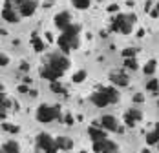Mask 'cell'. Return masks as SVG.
Masks as SVG:
<instances>
[{"mask_svg": "<svg viewBox=\"0 0 159 153\" xmlns=\"http://www.w3.org/2000/svg\"><path fill=\"white\" fill-rule=\"evenodd\" d=\"M79 33H80L79 24H70V26L59 35L57 44H59V47H61V51H62L64 55L79 47V44H80L79 42Z\"/></svg>", "mask_w": 159, "mask_h": 153, "instance_id": "1", "label": "cell"}, {"mask_svg": "<svg viewBox=\"0 0 159 153\" xmlns=\"http://www.w3.org/2000/svg\"><path fill=\"white\" fill-rule=\"evenodd\" d=\"M90 100L97 107H106V106H110V104H115L119 100V91L115 88H111V86H102L97 91L92 93Z\"/></svg>", "mask_w": 159, "mask_h": 153, "instance_id": "2", "label": "cell"}, {"mask_svg": "<svg viewBox=\"0 0 159 153\" xmlns=\"http://www.w3.org/2000/svg\"><path fill=\"white\" fill-rule=\"evenodd\" d=\"M135 20H137V16L134 15V13H132V15H117V16H113V20H111V31L128 35V33H132V29H134Z\"/></svg>", "mask_w": 159, "mask_h": 153, "instance_id": "3", "label": "cell"}, {"mask_svg": "<svg viewBox=\"0 0 159 153\" xmlns=\"http://www.w3.org/2000/svg\"><path fill=\"white\" fill-rule=\"evenodd\" d=\"M61 119V107L59 106H49V104H42L37 107V120L42 124H49L53 120Z\"/></svg>", "mask_w": 159, "mask_h": 153, "instance_id": "4", "label": "cell"}, {"mask_svg": "<svg viewBox=\"0 0 159 153\" xmlns=\"http://www.w3.org/2000/svg\"><path fill=\"white\" fill-rule=\"evenodd\" d=\"M70 59L64 55V53H53V55H49V60H48V66H51L53 69H57L59 73H66L68 69H70Z\"/></svg>", "mask_w": 159, "mask_h": 153, "instance_id": "5", "label": "cell"}, {"mask_svg": "<svg viewBox=\"0 0 159 153\" xmlns=\"http://www.w3.org/2000/svg\"><path fill=\"white\" fill-rule=\"evenodd\" d=\"M37 146L44 153H59V148L55 144V138L51 137L49 133H40L37 137Z\"/></svg>", "mask_w": 159, "mask_h": 153, "instance_id": "6", "label": "cell"}, {"mask_svg": "<svg viewBox=\"0 0 159 153\" xmlns=\"http://www.w3.org/2000/svg\"><path fill=\"white\" fill-rule=\"evenodd\" d=\"M93 151L95 153H113V151H119V148H117L115 142H111L108 138H102V140L93 142Z\"/></svg>", "mask_w": 159, "mask_h": 153, "instance_id": "7", "label": "cell"}, {"mask_svg": "<svg viewBox=\"0 0 159 153\" xmlns=\"http://www.w3.org/2000/svg\"><path fill=\"white\" fill-rule=\"evenodd\" d=\"M2 18H4L6 22H9V24H16V22H18L20 16H18V13L15 11L11 0H6V6H4V9H2Z\"/></svg>", "mask_w": 159, "mask_h": 153, "instance_id": "8", "label": "cell"}, {"mask_svg": "<svg viewBox=\"0 0 159 153\" xmlns=\"http://www.w3.org/2000/svg\"><path fill=\"white\" fill-rule=\"evenodd\" d=\"M39 4L37 0H24L22 4H18V15L20 16H33L37 11Z\"/></svg>", "mask_w": 159, "mask_h": 153, "instance_id": "9", "label": "cell"}, {"mask_svg": "<svg viewBox=\"0 0 159 153\" xmlns=\"http://www.w3.org/2000/svg\"><path fill=\"white\" fill-rule=\"evenodd\" d=\"M110 80L113 86H117V88H126L128 84H130V78L125 71H111L110 73Z\"/></svg>", "mask_w": 159, "mask_h": 153, "instance_id": "10", "label": "cell"}, {"mask_svg": "<svg viewBox=\"0 0 159 153\" xmlns=\"http://www.w3.org/2000/svg\"><path fill=\"white\" fill-rule=\"evenodd\" d=\"M101 128L106 129V131H121V128L117 124V119L113 115H102L101 117Z\"/></svg>", "mask_w": 159, "mask_h": 153, "instance_id": "11", "label": "cell"}, {"mask_svg": "<svg viewBox=\"0 0 159 153\" xmlns=\"http://www.w3.org/2000/svg\"><path fill=\"white\" fill-rule=\"evenodd\" d=\"M141 119H143V113H141L139 109H135V107L128 109L126 113H125V124H126L128 128H134V126L139 122Z\"/></svg>", "mask_w": 159, "mask_h": 153, "instance_id": "12", "label": "cell"}, {"mask_svg": "<svg viewBox=\"0 0 159 153\" xmlns=\"http://www.w3.org/2000/svg\"><path fill=\"white\" fill-rule=\"evenodd\" d=\"M53 22H55V26H57L61 31H64L70 24H71V15H70L68 11H61V13H57V15H55Z\"/></svg>", "mask_w": 159, "mask_h": 153, "instance_id": "13", "label": "cell"}, {"mask_svg": "<svg viewBox=\"0 0 159 153\" xmlns=\"http://www.w3.org/2000/svg\"><path fill=\"white\" fill-rule=\"evenodd\" d=\"M40 76L42 78H46V80H49V82H55V80H59L61 76H62V73H59L57 69H53L51 66H44L42 69H40Z\"/></svg>", "mask_w": 159, "mask_h": 153, "instance_id": "14", "label": "cell"}, {"mask_svg": "<svg viewBox=\"0 0 159 153\" xmlns=\"http://www.w3.org/2000/svg\"><path fill=\"white\" fill-rule=\"evenodd\" d=\"M88 135H90V138H92L93 142H97V140L106 138V129L97 128V126H90V128H88Z\"/></svg>", "mask_w": 159, "mask_h": 153, "instance_id": "15", "label": "cell"}, {"mask_svg": "<svg viewBox=\"0 0 159 153\" xmlns=\"http://www.w3.org/2000/svg\"><path fill=\"white\" fill-rule=\"evenodd\" d=\"M55 144H57V148L59 150H64V151H68V150H71L73 148V140L68 137H59L55 138Z\"/></svg>", "mask_w": 159, "mask_h": 153, "instance_id": "16", "label": "cell"}, {"mask_svg": "<svg viewBox=\"0 0 159 153\" xmlns=\"http://www.w3.org/2000/svg\"><path fill=\"white\" fill-rule=\"evenodd\" d=\"M146 144H150V146L159 144V122L156 124V128L150 133H146Z\"/></svg>", "mask_w": 159, "mask_h": 153, "instance_id": "17", "label": "cell"}, {"mask_svg": "<svg viewBox=\"0 0 159 153\" xmlns=\"http://www.w3.org/2000/svg\"><path fill=\"white\" fill-rule=\"evenodd\" d=\"M2 151L4 153H20V144L16 140H7L2 146Z\"/></svg>", "mask_w": 159, "mask_h": 153, "instance_id": "18", "label": "cell"}, {"mask_svg": "<svg viewBox=\"0 0 159 153\" xmlns=\"http://www.w3.org/2000/svg\"><path fill=\"white\" fill-rule=\"evenodd\" d=\"M31 44H33V49L37 51V53H40V51H44V47H46V44H44V40L37 35V33H33L31 35Z\"/></svg>", "mask_w": 159, "mask_h": 153, "instance_id": "19", "label": "cell"}, {"mask_svg": "<svg viewBox=\"0 0 159 153\" xmlns=\"http://www.w3.org/2000/svg\"><path fill=\"white\" fill-rule=\"evenodd\" d=\"M71 4H73V7H75V9L84 11V9H88V7H90L92 0H71Z\"/></svg>", "mask_w": 159, "mask_h": 153, "instance_id": "20", "label": "cell"}, {"mask_svg": "<svg viewBox=\"0 0 159 153\" xmlns=\"http://www.w3.org/2000/svg\"><path fill=\"white\" fill-rule=\"evenodd\" d=\"M157 69V62L156 60H148L144 64V75H154Z\"/></svg>", "mask_w": 159, "mask_h": 153, "instance_id": "21", "label": "cell"}, {"mask_svg": "<svg viewBox=\"0 0 159 153\" xmlns=\"http://www.w3.org/2000/svg\"><path fill=\"white\" fill-rule=\"evenodd\" d=\"M51 91L59 93V95H66V88H64L59 80H55V82H51Z\"/></svg>", "mask_w": 159, "mask_h": 153, "instance_id": "22", "label": "cell"}, {"mask_svg": "<svg viewBox=\"0 0 159 153\" xmlns=\"http://www.w3.org/2000/svg\"><path fill=\"white\" fill-rule=\"evenodd\" d=\"M86 76H88V73H86L84 69H80V71H77V73H73V76H71V80H73L75 84H80V82H82V80H84Z\"/></svg>", "mask_w": 159, "mask_h": 153, "instance_id": "23", "label": "cell"}, {"mask_svg": "<svg viewBox=\"0 0 159 153\" xmlns=\"http://www.w3.org/2000/svg\"><path fill=\"white\" fill-rule=\"evenodd\" d=\"M125 68H126V69H132V71H135V69H137V60H135V57H132V59H125Z\"/></svg>", "mask_w": 159, "mask_h": 153, "instance_id": "24", "label": "cell"}, {"mask_svg": "<svg viewBox=\"0 0 159 153\" xmlns=\"http://www.w3.org/2000/svg\"><path fill=\"white\" fill-rule=\"evenodd\" d=\"M146 90H148V91H157L159 90V80L157 78L148 80V82H146Z\"/></svg>", "mask_w": 159, "mask_h": 153, "instance_id": "25", "label": "cell"}, {"mask_svg": "<svg viewBox=\"0 0 159 153\" xmlns=\"http://www.w3.org/2000/svg\"><path fill=\"white\" fill-rule=\"evenodd\" d=\"M135 53H137V49H134V47H126V49H123V57H125V59H132V57H135Z\"/></svg>", "mask_w": 159, "mask_h": 153, "instance_id": "26", "label": "cell"}, {"mask_svg": "<svg viewBox=\"0 0 159 153\" xmlns=\"http://www.w3.org/2000/svg\"><path fill=\"white\" fill-rule=\"evenodd\" d=\"M2 128H4L6 131H9V133H18V126H13V124H7V122H6Z\"/></svg>", "mask_w": 159, "mask_h": 153, "instance_id": "27", "label": "cell"}, {"mask_svg": "<svg viewBox=\"0 0 159 153\" xmlns=\"http://www.w3.org/2000/svg\"><path fill=\"white\" fill-rule=\"evenodd\" d=\"M7 64H9V57L4 55V53H0V66H7Z\"/></svg>", "mask_w": 159, "mask_h": 153, "instance_id": "28", "label": "cell"}, {"mask_svg": "<svg viewBox=\"0 0 159 153\" xmlns=\"http://www.w3.org/2000/svg\"><path fill=\"white\" fill-rule=\"evenodd\" d=\"M0 104H4L6 107H9V106H11V102H9V100L6 98V95H4V93H0Z\"/></svg>", "mask_w": 159, "mask_h": 153, "instance_id": "29", "label": "cell"}, {"mask_svg": "<svg viewBox=\"0 0 159 153\" xmlns=\"http://www.w3.org/2000/svg\"><path fill=\"white\" fill-rule=\"evenodd\" d=\"M6 115H7V107L0 104V119H6Z\"/></svg>", "mask_w": 159, "mask_h": 153, "instance_id": "30", "label": "cell"}, {"mask_svg": "<svg viewBox=\"0 0 159 153\" xmlns=\"http://www.w3.org/2000/svg\"><path fill=\"white\" fill-rule=\"evenodd\" d=\"M18 91H20V93H28V91H30V88H28L26 84H22V86H18Z\"/></svg>", "mask_w": 159, "mask_h": 153, "instance_id": "31", "label": "cell"}, {"mask_svg": "<svg viewBox=\"0 0 159 153\" xmlns=\"http://www.w3.org/2000/svg\"><path fill=\"white\" fill-rule=\"evenodd\" d=\"M134 100H135V102H143L144 97H143V95H135V97H134Z\"/></svg>", "mask_w": 159, "mask_h": 153, "instance_id": "32", "label": "cell"}, {"mask_svg": "<svg viewBox=\"0 0 159 153\" xmlns=\"http://www.w3.org/2000/svg\"><path fill=\"white\" fill-rule=\"evenodd\" d=\"M117 9H119V7H117L115 4H111L110 7H108V11H110V13H113V11H117Z\"/></svg>", "mask_w": 159, "mask_h": 153, "instance_id": "33", "label": "cell"}, {"mask_svg": "<svg viewBox=\"0 0 159 153\" xmlns=\"http://www.w3.org/2000/svg\"><path fill=\"white\" fill-rule=\"evenodd\" d=\"M66 124H73V117L71 115H66Z\"/></svg>", "mask_w": 159, "mask_h": 153, "instance_id": "34", "label": "cell"}, {"mask_svg": "<svg viewBox=\"0 0 159 153\" xmlns=\"http://www.w3.org/2000/svg\"><path fill=\"white\" fill-rule=\"evenodd\" d=\"M150 15L156 18V16H159V11H157V9H154V11H150Z\"/></svg>", "mask_w": 159, "mask_h": 153, "instance_id": "35", "label": "cell"}, {"mask_svg": "<svg viewBox=\"0 0 159 153\" xmlns=\"http://www.w3.org/2000/svg\"><path fill=\"white\" fill-rule=\"evenodd\" d=\"M16 2V6H18V4H22V2H24V0H15Z\"/></svg>", "mask_w": 159, "mask_h": 153, "instance_id": "36", "label": "cell"}, {"mask_svg": "<svg viewBox=\"0 0 159 153\" xmlns=\"http://www.w3.org/2000/svg\"><path fill=\"white\" fill-rule=\"evenodd\" d=\"M157 11H159V2H157Z\"/></svg>", "mask_w": 159, "mask_h": 153, "instance_id": "37", "label": "cell"}, {"mask_svg": "<svg viewBox=\"0 0 159 153\" xmlns=\"http://www.w3.org/2000/svg\"><path fill=\"white\" fill-rule=\"evenodd\" d=\"M99 2H102V0H99Z\"/></svg>", "mask_w": 159, "mask_h": 153, "instance_id": "38", "label": "cell"}, {"mask_svg": "<svg viewBox=\"0 0 159 153\" xmlns=\"http://www.w3.org/2000/svg\"><path fill=\"white\" fill-rule=\"evenodd\" d=\"M157 106H159V102H157Z\"/></svg>", "mask_w": 159, "mask_h": 153, "instance_id": "39", "label": "cell"}, {"mask_svg": "<svg viewBox=\"0 0 159 153\" xmlns=\"http://www.w3.org/2000/svg\"><path fill=\"white\" fill-rule=\"evenodd\" d=\"M0 153H4V151H0Z\"/></svg>", "mask_w": 159, "mask_h": 153, "instance_id": "40", "label": "cell"}]
</instances>
